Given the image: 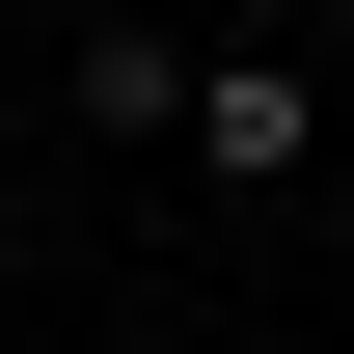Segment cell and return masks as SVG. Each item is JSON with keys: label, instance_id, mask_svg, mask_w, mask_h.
<instances>
[{"label": "cell", "instance_id": "cell-1", "mask_svg": "<svg viewBox=\"0 0 354 354\" xmlns=\"http://www.w3.org/2000/svg\"><path fill=\"white\" fill-rule=\"evenodd\" d=\"M164 136H191L218 191H300V164H327V109H300V55H191V109H164Z\"/></svg>", "mask_w": 354, "mask_h": 354}]
</instances>
